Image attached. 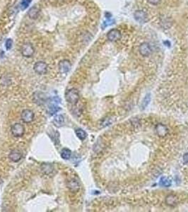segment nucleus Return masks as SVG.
<instances>
[{"label":"nucleus","mask_w":188,"mask_h":212,"mask_svg":"<svg viewBox=\"0 0 188 212\" xmlns=\"http://www.w3.org/2000/svg\"><path fill=\"white\" fill-rule=\"evenodd\" d=\"M79 99V93L77 89H72L69 90L66 93V100L69 103L75 105Z\"/></svg>","instance_id":"f257e3e1"},{"label":"nucleus","mask_w":188,"mask_h":212,"mask_svg":"<svg viewBox=\"0 0 188 212\" xmlns=\"http://www.w3.org/2000/svg\"><path fill=\"white\" fill-rule=\"evenodd\" d=\"M35 53V48L30 43H24L21 47V54L25 57H31Z\"/></svg>","instance_id":"f03ea898"},{"label":"nucleus","mask_w":188,"mask_h":212,"mask_svg":"<svg viewBox=\"0 0 188 212\" xmlns=\"http://www.w3.org/2000/svg\"><path fill=\"white\" fill-rule=\"evenodd\" d=\"M11 131L13 136H14L15 137H21L24 135L25 129H24V127L21 125V124L16 123L12 125Z\"/></svg>","instance_id":"7ed1b4c3"},{"label":"nucleus","mask_w":188,"mask_h":212,"mask_svg":"<svg viewBox=\"0 0 188 212\" xmlns=\"http://www.w3.org/2000/svg\"><path fill=\"white\" fill-rule=\"evenodd\" d=\"M33 69L38 74H45L47 72V64L43 61H39L34 64Z\"/></svg>","instance_id":"20e7f679"},{"label":"nucleus","mask_w":188,"mask_h":212,"mask_svg":"<svg viewBox=\"0 0 188 212\" xmlns=\"http://www.w3.org/2000/svg\"><path fill=\"white\" fill-rule=\"evenodd\" d=\"M21 117L23 122L26 123H30L34 119V113L29 109H26V110H23Z\"/></svg>","instance_id":"39448f33"},{"label":"nucleus","mask_w":188,"mask_h":212,"mask_svg":"<svg viewBox=\"0 0 188 212\" xmlns=\"http://www.w3.org/2000/svg\"><path fill=\"white\" fill-rule=\"evenodd\" d=\"M139 52L143 57H148L152 52V49L149 43H143L139 45Z\"/></svg>","instance_id":"423d86ee"},{"label":"nucleus","mask_w":188,"mask_h":212,"mask_svg":"<svg viewBox=\"0 0 188 212\" xmlns=\"http://www.w3.org/2000/svg\"><path fill=\"white\" fill-rule=\"evenodd\" d=\"M134 17L135 20L139 23H146L148 21V16L147 13L144 11H136L134 14Z\"/></svg>","instance_id":"0eeeda50"},{"label":"nucleus","mask_w":188,"mask_h":212,"mask_svg":"<svg viewBox=\"0 0 188 212\" xmlns=\"http://www.w3.org/2000/svg\"><path fill=\"white\" fill-rule=\"evenodd\" d=\"M71 66H72V64L70 61L67 60H63L59 63V72L62 74H67V72H70Z\"/></svg>","instance_id":"6e6552de"},{"label":"nucleus","mask_w":188,"mask_h":212,"mask_svg":"<svg viewBox=\"0 0 188 212\" xmlns=\"http://www.w3.org/2000/svg\"><path fill=\"white\" fill-rule=\"evenodd\" d=\"M107 38L111 42H115L118 41L121 38V33L118 29H112L108 32L107 35Z\"/></svg>","instance_id":"1a4fd4ad"},{"label":"nucleus","mask_w":188,"mask_h":212,"mask_svg":"<svg viewBox=\"0 0 188 212\" xmlns=\"http://www.w3.org/2000/svg\"><path fill=\"white\" fill-rule=\"evenodd\" d=\"M21 158H22V153L18 149L12 150L10 154H9V159H10L11 161L15 162V163L19 161V160L21 159Z\"/></svg>","instance_id":"9d476101"},{"label":"nucleus","mask_w":188,"mask_h":212,"mask_svg":"<svg viewBox=\"0 0 188 212\" xmlns=\"http://www.w3.org/2000/svg\"><path fill=\"white\" fill-rule=\"evenodd\" d=\"M33 100L35 101L36 103H37L38 105H40H40L45 103L46 100H47V97L45 96V95L44 94V93L38 92L34 94Z\"/></svg>","instance_id":"9b49d317"},{"label":"nucleus","mask_w":188,"mask_h":212,"mask_svg":"<svg viewBox=\"0 0 188 212\" xmlns=\"http://www.w3.org/2000/svg\"><path fill=\"white\" fill-rule=\"evenodd\" d=\"M67 187L70 189V190L72 192H77L80 189L79 183L78 182L77 180L72 179L70 181H69L67 183Z\"/></svg>","instance_id":"f8f14e48"},{"label":"nucleus","mask_w":188,"mask_h":212,"mask_svg":"<svg viewBox=\"0 0 188 212\" xmlns=\"http://www.w3.org/2000/svg\"><path fill=\"white\" fill-rule=\"evenodd\" d=\"M156 131L158 136L160 137H165L168 133V129L166 126L163 125V124H158L156 125Z\"/></svg>","instance_id":"ddd939ff"},{"label":"nucleus","mask_w":188,"mask_h":212,"mask_svg":"<svg viewBox=\"0 0 188 212\" xmlns=\"http://www.w3.org/2000/svg\"><path fill=\"white\" fill-rule=\"evenodd\" d=\"M178 199L177 196L173 194H169L166 197V203L169 207H175L177 205Z\"/></svg>","instance_id":"4468645a"},{"label":"nucleus","mask_w":188,"mask_h":212,"mask_svg":"<svg viewBox=\"0 0 188 212\" xmlns=\"http://www.w3.org/2000/svg\"><path fill=\"white\" fill-rule=\"evenodd\" d=\"M53 123L56 127H60L64 125V118L62 114H58L56 115L53 120Z\"/></svg>","instance_id":"2eb2a0df"},{"label":"nucleus","mask_w":188,"mask_h":212,"mask_svg":"<svg viewBox=\"0 0 188 212\" xmlns=\"http://www.w3.org/2000/svg\"><path fill=\"white\" fill-rule=\"evenodd\" d=\"M39 13H40L39 8H38V7H32V8L30 9L29 11H28V16H29L30 18L36 19L38 18Z\"/></svg>","instance_id":"dca6fc26"},{"label":"nucleus","mask_w":188,"mask_h":212,"mask_svg":"<svg viewBox=\"0 0 188 212\" xmlns=\"http://www.w3.org/2000/svg\"><path fill=\"white\" fill-rule=\"evenodd\" d=\"M159 185L161 186L164 187V188H169L171 186L172 181L167 177H162L160 179V182H159Z\"/></svg>","instance_id":"f3484780"},{"label":"nucleus","mask_w":188,"mask_h":212,"mask_svg":"<svg viewBox=\"0 0 188 212\" xmlns=\"http://www.w3.org/2000/svg\"><path fill=\"white\" fill-rule=\"evenodd\" d=\"M41 170L45 174H49L53 172V167L50 163H43V165H41Z\"/></svg>","instance_id":"a211bd4d"},{"label":"nucleus","mask_w":188,"mask_h":212,"mask_svg":"<svg viewBox=\"0 0 188 212\" xmlns=\"http://www.w3.org/2000/svg\"><path fill=\"white\" fill-rule=\"evenodd\" d=\"M151 96L150 93H147V94L145 95L144 98L143 99L142 103H141V110H144V109L149 106V103H150L151 101Z\"/></svg>","instance_id":"6ab92c4d"},{"label":"nucleus","mask_w":188,"mask_h":212,"mask_svg":"<svg viewBox=\"0 0 188 212\" xmlns=\"http://www.w3.org/2000/svg\"><path fill=\"white\" fill-rule=\"evenodd\" d=\"M72 155V151L68 148H63L61 152V157L64 160L70 159Z\"/></svg>","instance_id":"aec40b11"},{"label":"nucleus","mask_w":188,"mask_h":212,"mask_svg":"<svg viewBox=\"0 0 188 212\" xmlns=\"http://www.w3.org/2000/svg\"><path fill=\"white\" fill-rule=\"evenodd\" d=\"M75 133H76V136H77L78 138L81 141L84 140V139L86 138V137H87V134H86V131H84L83 129H76Z\"/></svg>","instance_id":"412c9836"},{"label":"nucleus","mask_w":188,"mask_h":212,"mask_svg":"<svg viewBox=\"0 0 188 212\" xmlns=\"http://www.w3.org/2000/svg\"><path fill=\"white\" fill-rule=\"evenodd\" d=\"M61 110V108H59V107L57 106H51L49 108V114H50V115H53V114H56L57 112H58L59 110Z\"/></svg>","instance_id":"4be33fe9"},{"label":"nucleus","mask_w":188,"mask_h":212,"mask_svg":"<svg viewBox=\"0 0 188 212\" xmlns=\"http://www.w3.org/2000/svg\"><path fill=\"white\" fill-rule=\"evenodd\" d=\"M113 123V120L111 118H105L104 120L101 122V127H105L107 126L111 125Z\"/></svg>","instance_id":"5701e85b"},{"label":"nucleus","mask_w":188,"mask_h":212,"mask_svg":"<svg viewBox=\"0 0 188 212\" xmlns=\"http://www.w3.org/2000/svg\"><path fill=\"white\" fill-rule=\"evenodd\" d=\"M30 1H31L30 0H22L20 4L21 9L22 10H25V9L29 6Z\"/></svg>","instance_id":"b1692460"},{"label":"nucleus","mask_w":188,"mask_h":212,"mask_svg":"<svg viewBox=\"0 0 188 212\" xmlns=\"http://www.w3.org/2000/svg\"><path fill=\"white\" fill-rule=\"evenodd\" d=\"M12 45H13V41L11 39H8L7 40V41H6L5 43V47L7 49H10L11 47H12Z\"/></svg>","instance_id":"393cba45"},{"label":"nucleus","mask_w":188,"mask_h":212,"mask_svg":"<svg viewBox=\"0 0 188 212\" xmlns=\"http://www.w3.org/2000/svg\"><path fill=\"white\" fill-rule=\"evenodd\" d=\"M161 1V0H149V2L152 5L158 4Z\"/></svg>","instance_id":"a878e982"},{"label":"nucleus","mask_w":188,"mask_h":212,"mask_svg":"<svg viewBox=\"0 0 188 212\" xmlns=\"http://www.w3.org/2000/svg\"><path fill=\"white\" fill-rule=\"evenodd\" d=\"M183 162L186 165H188V153H186L183 155Z\"/></svg>","instance_id":"bb28decb"}]
</instances>
